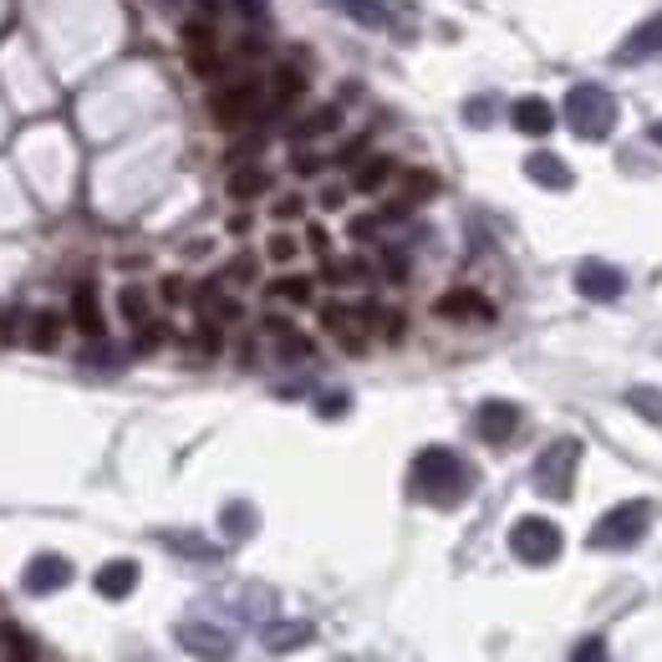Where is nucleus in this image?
<instances>
[{
  "label": "nucleus",
  "mask_w": 662,
  "mask_h": 662,
  "mask_svg": "<svg viewBox=\"0 0 662 662\" xmlns=\"http://www.w3.org/2000/svg\"><path fill=\"white\" fill-rule=\"evenodd\" d=\"M469 484H474V474L454 448H423L413 459V495H423L429 505H444V510L459 505L469 495Z\"/></svg>",
  "instance_id": "f257e3e1"
},
{
  "label": "nucleus",
  "mask_w": 662,
  "mask_h": 662,
  "mask_svg": "<svg viewBox=\"0 0 662 662\" xmlns=\"http://www.w3.org/2000/svg\"><path fill=\"white\" fill-rule=\"evenodd\" d=\"M561 117H565V128L576 132V138H586V143H601V138L616 128V98L607 92V87L581 82V87H571V92H565Z\"/></svg>",
  "instance_id": "f03ea898"
},
{
  "label": "nucleus",
  "mask_w": 662,
  "mask_h": 662,
  "mask_svg": "<svg viewBox=\"0 0 662 662\" xmlns=\"http://www.w3.org/2000/svg\"><path fill=\"white\" fill-rule=\"evenodd\" d=\"M652 525V505L647 499H622L591 525V550H632Z\"/></svg>",
  "instance_id": "7ed1b4c3"
},
{
  "label": "nucleus",
  "mask_w": 662,
  "mask_h": 662,
  "mask_svg": "<svg viewBox=\"0 0 662 662\" xmlns=\"http://www.w3.org/2000/svg\"><path fill=\"white\" fill-rule=\"evenodd\" d=\"M510 550L525 565H550L565 550L561 525H550L546 514H520V520L510 525Z\"/></svg>",
  "instance_id": "20e7f679"
},
{
  "label": "nucleus",
  "mask_w": 662,
  "mask_h": 662,
  "mask_svg": "<svg viewBox=\"0 0 662 662\" xmlns=\"http://www.w3.org/2000/svg\"><path fill=\"white\" fill-rule=\"evenodd\" d=\"M576 463H581V444L576 438H556V444L535 459V489L546 499H565L571 484H576Z\"/></svg>",
  "instance_id": "39448f33"
},
{
  "label": "nucleus",
  "mask_w": 662,
  "mask_h": 662,
  "mask_svg": "<svg viewBox=\"0 0 662 662\" xmlns=\"http://www.w3.org/2000/svg\"><path fill=\"white\" fill-rule=\"evenodd\" d=\"M255 113H260V82H225L209 98V117L219 128H245Z\"/></svg>",
  "instance_id": "423d86ee"
},
{
  "label": "nucleus",
  "mask_w": 662,
  "mask_h": 662,
  "mask_svg": "<svg viewBox=\"0 0 662 662\" xmlns=\"http://www.w3.org/2000/svg\"><path fill=\"white\" fill-rule=\"evenodd\" d=\"M179 41H183V51H189V72H199V77H215V72H219L215 26H209V21H183Z\"/></svg>",
  "instance_id": "0eeeda50"
},
{
  "label": "nucleus",
  "mask_w": 662,
  "mask_h": 662,
  "mask_svg": "<svg viewBox=\"0 0 662 662\" xmlns=\"http://www.w3.org/2000/svg\"><path fill=\"white\" fill-rule=\"evenodd\" d=\"M576 291L586 301H616L622 291H627V276H622L616 265H607V260H586L576 270Z\"/></svg>",
  "instance_id": "6e6552de"
},
{
  "label": "nucleus",
  "mask_w": 662,
  "mask_h": 662,
  "mask_svg": "<svg viewBox=\"0 0 662 662\" xmlns=\"http://www.w3.org/2000/svg\"><path fill=\"white\" fill-rule=\"evenodd\" d=\"M474 429H480L484 444H510L514 429H520V408L505 403V397H489V403H480V413H474Z\"/></svg>",
  "instance_id": "1a4fd4ad"
},
{
  "label": "nucleus",
  "mask_w": 662,
  "mask_h": 662,
  "mask_svg": "<svg viewBox=\"0 0 662 662\" xmlns=\"http://www.w3.org/2000/svg\"><path fill=\"white\" fill-rule=\"evenodd\" d=\"M179 642L194 652V658H209V662H225L234 652V637L230 632L209 627V622H179Z\"/></svg>",
  "instance_id": "9d476101"
},
{
  "label": "nucleus",
  "mask_w": 662,
  "mask_h": 662,
  "mask_svg": "<svg viewBox=\"0 0 662 662\" xmlns=\"http://www.w3.org/2000/svg\"><path fill=\"white\" fill-rule=\"evenodd\" d=\"M66 581H72V561H66V556H36V561L26 565L21 586L31 596H51V591H62Z\"/></svg>",
  "instance_id": "9b49d317"
},
{
  "label": "nucleus",
  "mask_w": 662,
  "mask_h": 662,
  "mask_svg": "<svg viewBox=\"0 0 662 662\" xmlns=\"http://www.w3.org/2000/svg\"><path fill=\"white\" fill-rule=\"evenodd\" d=\"M433 311L444 316V321H495V306L480 291H448V296L433 301Z\"/></svg>",
  "instance_id": "f8f14e48"
},
{
  "label": "nucleus",
  "mask_w": 662,
  "mask_h": 662,
  "mask_svg": "<svg viewBox=\"0 0 662 662\" xmlns=\"http://www.w3.org/2000/svg\"><path fill=\"white\" fill-rule=\"evenodd\" d=\"M72 327L82 331V336H92V342H102V331H107V321H102L98 285H77V291H72Z\"/></svg>",
  "instance_id": "ddd939ff"
},
{
  "label": "nucleus",
  "mask_w": 662,
  "mask_h": 662,
  "mask_svg": "<svg viewBox=\"0 0 662 662\" xmlns=\"http://www.w3.org/2000/svg\"><path fill=\"white\" fill-rule=\"evenodd\" d=\"M510 123L525 132V138H546V132L556 128V107H550L546 98H520L510 107Z\"/></svg>",
  "instance_id": "4468645a"
},
{
  "label": "nucleus",
  "mask_w": 662,
  "mask_h": 662,
  "mask_svg": "<svg viewBox=\"0 0 662 662\" xmlns=\"http://www.w3.org/2000/svg\"><path fill=\"white\" fill-rule=\"evenodd\" d=\"M92 586H98V596H107V601H123V596H132V586H138V565H132V561H107V565H98Z\"/></svg>",
  "instance_id": "2eb2a0df"
},
{
  "label": "nucleus",
  "mask_w": 662,
  "mask_h": 662,
  "mask_svg": "<svg viewBox=\"0 0 662 662\" xmlns=\"http://www.w3.org/2000/svg\"><path fill=\"white\" fill-rule=\"evenodd\" d=\"M525 174L540 183V189H571V179H576V174H571V168H565L556 153H546V149L530 153V158H525Z\"/></svg>",
  "instance_id": "dca6fc26"
},
{
  "label": "nucleus",
  "mask_w": 662,
  "mask_h": 662,
  "mask_svg": "<svg viewBox=\"0 0 662 662\" xmlns=\"http://www.w3.org/2000/svg\"><path fill=\"white\" fill-rule=\"evenodd\" d=\"M301 92H306V72H301V66H291V62H281V66H276V82H270V113H285Z\"/></svg>",
  "instance_id": "f3484780"
},
{
  "label": "nucleus",
  "mask_w": 662,
  "mask_h": 662,
  "mask_svg": "<svg viewBox=\"0 0 662 662\" xmlns=\"http://www.w3.org/2000/svg\"><path fill=\"white\" fill-rule=\"evenodd\" d=\"M662 51V11L652 21H642L637 31L622 41V62H637V56H658Z\"/></svg>",
  "instance_id": "a211bd4d"
},
{
  "label": "nucleus",
  "mask_w": 662,
  "mask_h": 662,
  "mask_svg": "<svg viewBox=\"0 0 662 662\" xmlns=\"http://www.w3.org/2000/svg\"><path fill=\"white\" fill-rule=\"evenodd\" d=\"M342 128V107L336 102H321V107H311V113L296 123V143H311V138H327V132Z\"/></svg>",
  "instance_id": "6ab92c4d"
},
{
  "label": "nucleus",
  "mask_w": 662,
  "mask_h": 662,
  "mask_svg": "<svg viewBox=\"0 0 662 662\" xmlns=\"http://www.w3.org/2000/svg\"><path fill=\"white\" fill-rule=\"evenodd\" d=\"M327 5H336L342 16H352L357 26H367V31H382V26H387V5H382V0H327Z\"/></svg>",
  "instance_id": "aec40b11"
},
{
  "label": "nucleus",
  "mask_w": 662,
  "mask_h": 662,
  "mask_svg": "<svg viewBox=\"0 0 662 662\" xmlns=\"http://www.w3.org/2000/svg\"><path fill=\"white\" fill-rule=\"evenodd\" d=\"M270 189V174L260 164H240L230 168V199H260Z\"/></svg>",
  "instance_id": "412c9836"
},
{
  "label": "nucleus",
  "mask_w": 662,
  "mask_h": 662,
  "mask_svg": "<svg viewBox=\"0 0 662 662\" xmlns=\"http://www.w3.org/2000/svg\"><path fill=\"white\" fill-rule=\"evenodd\" d=\"M397 174V164L393 158H387V153H378V158H362V164H357V174H352V183H357V189H362V194H378L382 183L393 179Z\"/></svg>",
  "instance_id": "4be33fe9"
},
{
  "label": "nucleus",
  "mask_w": 662,
  "mask_h": 662,
  "mask_svg": "<svg viewBox=\"0 0 662 662\" xmlns=\"http://www.w3.org/2000/svg\"><path fill=\"white\" fill-rule=\"evenodd\" d=\"M31 347L36 352H56V347H62V316H56V311H36L31 316Z\"/></svg>",
  "instance_id": "5701e85b"
},
{
  "label": "nucleus",
  "mask_w": 662,
  "mask_h": 662,
  "mask_svg": "<svg viewBox=\"0 0 662 662\" xmlns=\"http://www.w3.org/2000/svg\"><path fill=\"white\" fill-rule=\"evenodd\" d=\"M311 642V627L306 622H285V627H265V647L270 652H291V647Z\"/></svg>",
  "instance_id": "b1692460"
},
{
  "label": "nucleus",
  "mask_w": 662,
  "mask_h": 662,
  "mask_svg": "<svg viewBox=\"0 0 662 662\" xmlns=\"http://www.w3.org/2000/svg\"><path fill=\"white\" fill-rule=\"evenodd\" d=\"M316 296V285L306 276H281V281H270V301H291V306H306Z\"/></svg>",
  "instance_id": "393cba45"
},
{
  "label": "nucleus",
  "mask_w": 662,
  "mask_h": 662,
  "mask_svg": "<svg viewBox=\"0 0 662 662\" xmlns=\"http://www.w3.org/2000/svg\"><path fill=\"white\" fill-rule=\"evenodd\" d=\"M219 525H225V535H230V540H245L250 530H255V510H250L245 499H234V505H225Z\"/></svg>",
  "instance_id": "a878e982"
},
{
  "label": "nucleus",
  "mask_w": 662,
  "mask_h": 662,
  "mask_svg": "<svg viewBox=\"0 0 662 662\" xmlns=\"http://www.w3.org/2000/svg\"><path fill=\"white\" fill-rule=\"evenodd\" d=\"M117 306H123V316H128L132 327H143V321H153V316H149V296H143L138 285H123V296H117Z\"/></svg>",
  "instance_id": "bb28decb"
},
{
  "label": "nucleus",
  "mask_w": 662,
  "mask_h": 662,
  "mask_svg": "<svg viewBox=\"0 0 662 662\" xmlns=\"http://www.w3.org/2000/svg\"><path fill=\"white\" fill-rule=\"evenodd\" d=\"M627 403L637 408V413H647V418H652V423L662 429V393H658V387H632Z\"/></svg>",
  "instance_id": "cd10ccee"
},
{
  "label": "nucleus",
  "mask_w": 662,
  "mask_h": 662,
  "mask_svg": "<svg viewBox=\"0 0 662 662\" xmlns=\"http://www.w3.org/2000/svg\"><path fill=\"white\" fill-rule=\"evenodd\" d=\"M327 281L331 285H357V281H367V265L362 260H327Z\"/></svg>",
  "instance_id": "c85d7f7f"
},
{
  "label": "nucleus",
  "mask_w": 662,
  "mask_h": 662,
  "mask_svg": "<svg viewBox=\"0 0 662 662\" xmlns=\"http://www.w3.org/2000/svg\"><path fill=\"white\" fill-rule=\"evenodd\" d=\"M5 662H36V647L26 632H5Z\"/></svg>",
  "instance_id": "c756f323"
},
{
  "label": "nucleus",
  "mask_w": 662,
  "mask_h": 662,
  "mask_svg": "<svg viewBox=\"0 0 662 662\" xmlns=\"http://www.w3.org/2000/svg\"><path fill=\"white\" fill-rule=\"evenodd\" d=\"M164 336H168V331L158 327V321H143V327H138V336H132V352H158V347H164Z\"/></svg>",
  "instance_id": "7c9ffc66"
},
{
  "label": "nucleus",
  "mask_w": 662,
  "mask_h": 662,
  "mask_svg": "<svg viewBox=\"0 0 662 662\" xmlns=\"http://www.w3.org/2000/svg\"><path fill=\"white\" fill-rule=\"evenodd\" d=\"M433 194H438V179L423 174V168H413V174H408V199H433Z\"/></svg>",
  "instance_id": "2f4dec72"
},
{
  "label": "nucleus",
  "mask_w": 662,
  "mask_h": 662,
  "mask_svg": "<svg viewBox=\"0 0 662 662\" xmlns=\"http://www.w3.org/2000/svg\"><path fill=\"white\" fill-rule=\"evenodd\" d=\"M265 255H270L276 265L296 260V240H291V234H270V245H265Z\"/></svg>",
  "instance_id": "473e14b6"
},
{
  "label": "nucleus",
  "mask_w": 662,
  "mask_h": 662,
  "mask_svg": "<svg viewBox=\"0 0 662 662\" xmlns=\"http://www.w3.org/2000/svg\"><path fill=\"white\" fill-rule=\"evenodd\" d=\"M168 546H179L183 556H199V561H209V556H215V550L204 546V540H199V535H168Z\"/></svg>",
  "instance_id": "72a5a7b5"
},
{
  "label": "nucleus",
  "mask_w": 662,
  "mask_h": 662,
  "mask_svg": "<svg viewBox=\"0 0 662 662\" xmlns=\"http://www.w3.org/2000/svg\"><path fill=\"white\" fill-rule=\"evenodd\" d=\"M571 662H607V642H601V637H586V642L571 652Z\"/></svg>",
  "instance_id": "f704fd0d"
},
{
  "label": "nucleus",
  "mask_w": 662,
  "mask_h": 662,
  "mask_svg": "<svg viewBox=\"0 0 662 662\" xmlns=\"http://www.w3.org/2000/svg\"><path fill=\"white\" fill-rule=\"evenodd\" d=\"M234 11H240V16L250 21V26H260L265 21V11H270V0H230Z\"/></svg>",
  "instance_id": "c9c22d12"
},
{
  "label": "nucleus",
  "mask_w": 662,
  "mask_h": 662,
  "mask_svg": "<svg viewBox=\"0 0 662 662\" xmlns=\"http://www.w3.org/2000/svg\"><path fill=\"white\" fill-rule=\"evenodd\" d=\"M347 403H352L347 393H327L321 403H316V413H321V418H342V413H347Z\"/></svg>",
  "instance_id": "e433bc0d"
},
{
  "label": "nucleus",
  "mask_w": 662,
  "mask_h": 662,
  "mask_svg": "<svg viewBox=\"0 0 662 662\" xmlns=\"http://www.w3.org/2000/svg\"><path fill=\"white\" fill-rule=\"evenodd\" d=\"M362 158H367V138H347L342 153H336V164H362Z\"/></svg>",
  "instance_id": "4c0bfd02"
},
{
  "label": "nucleus",
  "mask_w": 662,
  "mask_h": 662,
  "mask_svg": "<svg viewBox=\"0 0 662 662\" xmlns=\"http://www.w3.org/2000/svg\"><path fill=\"white\" fill-rule=\"evenodd\" d=\"M489 113H495V107H489V98H474L469 107H463V117H469L474 128H484V123H489Z\"/></svg>",
  "instance_id": "58836bf2"
},
{
  "label": "nucleus",
  "mask_w": 662,
  "mask_h": 662,
  "mask_svg": "<svg viewBox=\"0 0 662 662\" xmlns=\"http://www.w3.org/2000/svg\"><path fill=\"white\" fill-rule=\"evenodd\" d=\"M296 215H301V194L276 199V219H296Z\"/></svg>",
  "instance_id": "ea45409f"
},
{
  "label": "nucleus",
  "mask_w": 662,
  "mask_h": 662,
  "mask_svg": "<svg viewBox=\"0 0 662 662\" xmlns=\"http://www.w3.org/2000/svg\"><path fill=\"white\" fill-rule=\"evenodd\" d=\"M291 168H296V174H316V168H321V158H316V153H306V149H296Z\"/></svg>",
  "instance_id": "a19ab883"
},
{
  "label": "nucleus",
  "mask_w": 662,
  "mask_h": 662,
  "mask_svg": "<svg viewBox=\"0 0 662 662\" xmlns=\"http://www.w3.org/2000/svg\"><path fill=\"white\" fill-rule=\"evenodd\" d=\"M306 245L316 250V255H327V245H331V234L321 230V225H311V230H306Z\"/></svg>",
  "instance_id": "79ce46f5"
},
{
  "label": "nucleus",
  "mask_w": 662,
  "mask_h": 662,
  "mask_svg": "<svg viewBox=\"0 0 662 662\" xmlns=\"http://www.w3.org/2000/svg\"><path fill=\"white\" fill-rule=\"evenodd\" d=\"M382 219H372V215H362V219H352V240H367V234L378 230Z\"/></svg>",
  "instance_id": "37998d69"
},
{
  "label": "nucleus",
  "mask_w": 662,
  "mask_h": 662,
  "mask_svg": "<svg viewBox=\"0 0 662 662\" xmlns=\"http://www.w3.org/2000/svg\"><path fill=\"white\" fill-rule=\"evenodd\" d=\"M250 276H255V260H250V255H240V260L230 265V281H250Z\"/></svg>",
  "instance_id": "c03bdc74"
},
{
  "label": "nucleus",
  "mask_w": 662,
  "mask_h": 662,
  "mask_svg": "<svg viewBox=\"0 0 662 662\" xmlns=\"http://www.w3.org/2000/svg\"><path fill=\"white\" fill-rule=\"evenodd\" d=\"M378 321H382V331H387V342H397V336H403V316L387 311V316H378Z\"/></svg>",
  "instance_id": "a18cd8bd"
},
{
  "label": "nucleus",
  "mask_w": 662,
  "mask_h": 662,
  "mask_svg": "<svg viewBox=\"0 0 662 662\" xmlns=\"http://www.w3.org/2000/svg\"><path fill=\"white\" fill-rule=\"evenodd\" d=\"M387 276H393V281H403V276H408V260H403V255H387Z\"/></svg>",
  "instance_id": "49530a36"
},
{
  "label": "nucleus",
  "mask_w": 662,
  "mask_h": 662,
  "mask_svg": "<svg viewBox=\"0 0 662 662\" xmlns=\"http://www.w3.org/2000/svg\"><path fill=\"white\" fill-rule=\"evenodd\" d=\"M164 301H183V281H179V276H168V281H164Z\"/></svg>",
  "instance_id": "de8ad7c7"
},
{
  "label": "nucleus",
  "mask_w": 662,
  "mask_h": 662,
  "mask_svg": "<svg viewBox=\"0 0 662 662\" xmlns=\"http://www.w3.org/2000/svg\"><path fill=\"white\" fill-rule=\"evenodd\" d=\"M199 11H219V0H199Z\"/></svg>",
  "instance_id": "09e8293b"
},
{
  "label": "nucleus",
  "mask_w": 662,
  "mask_h": 662,
  "mask_svg": "<svg viewBox=\"0 0 662 662\" xmlns=\"http://www.w3.org/2000/svg\"><path fill=\"white\" fill-rule=\"evenodd\" d=\"M652 143H662V123H652Z\"/></svg>",
  "instance_id": "8fccbe9b"
}]
</instances>
